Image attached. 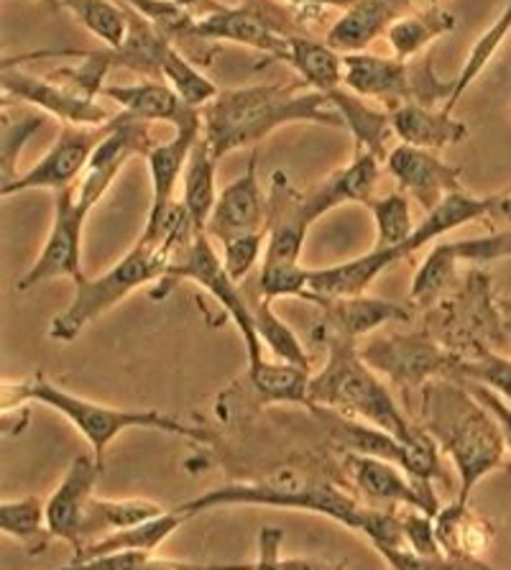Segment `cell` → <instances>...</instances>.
<instances>
[{
  "label": "cell",
  "instance_id": "cell-1",
  "mask_svg": "<svg viewBox=\"0 0 511 570\" xmlns=\"http://www.w3.org/2000/svg\"><path fill=\"white\" fill-rule=\"evenodd\" d=\"M200 116L203 136L215 161L228 157L230 151L264 141L276 128L289 124L345 128L331 98L309 90L305 82L220 90L218 98L200 108Z\"/></svg>",
  "mask_w": 511,
  "mask_h": 570
},
{
  "label": "cell",
  "instance_id": "cell-2",
  "mask_svg": "<svg viewBox=\"0 0 511 570\" xmlns=\"http://www.w3.org/2000/svg\"><path fill=\"white\" fill-rule=\"evenodd\" d=\"M420 425L453 458L461 476L458 502L468 504L475 483L504 463L507 443L497 417L458 379L440 376L422 386Z\"/></svg>",
  "mask_w": 511,
  "mask_h": 570
},
{
  "label": "cell",
  "instance_id": "cell-3",
  "mask_svg": "<svg viewBox=\"0 0 511 570\" xmlns=\"http://www.w3.org/2000/svg\"><path fill=\"white\" fill-rule=\"evenodd\" d=\"M195 226L189 223L185 207L175 205L167 228H164V240L156 244H138L128 252L116 266L102 272L95 279H82L75 284V297L69 305L49 323V338L59 343H72L92 320L106 315L110 307L124 302L131 292L146 284L159 282L167 274L175 252L195 236Z\"/></svg>",
  "mask_w": 511,
  "mask_h": 570
},
{
  "label": "cell",
  "instance_id": "cell-4",
  "mask_svg": "<svg viewBox=\"0 0 511 570\" xmlns=\"http://www.w3.org/2000/svg\"><path fill=\"white\" fill-rule=\"evenodd\" d=\"M315 338L323 341L327 358L309 382V407H327L345 417L363 420L396 435L404 445H412L422 435V428L404 417L394 394L361 358L356 341L323 331H317Z\"/></svg>",
  "mask_w": 511,
  "mask_h": 570
},
{
  "label": "cell",
  "instance_id": "cell-5",
  "mask_svg": "<svg viewBox=\"0 0 511 570\" xmlns=\"http://www.w3.org/2000/svg\"><path fill=\"white\" fill-rule=\"evenodd\" d=\"M29 402L47 404V407L57 410L62 417H67L69 425L90 443L92 455L100 469L108 445L124 430H159V433L189 438L197 440V443H210V435L205 430L189 428L181 420L169 417V414L156 410H120L100 402L82 400V396L69 394L62 386L51 384L45 374L26 379V382H6L3 389H0V407H3V412L26 407Z\"/></svg>",
  "mask_w": 511,
  "mask_h": 570
},
{
  "label": "cell",
  "instance_id": "cell-6",
  "mask_svg": "<svg viewBox=\"0 0 511 570\" xmlns=\"http://www.w3.org/2000/svg\"><path fill=\"white\" fill-rule=\"evenodd\" d=\"M276 507V509H302V512L323 514L327 520L341 522L348 530H358L366 534L371 520H374L376 507L361 504L348 491L337 489L335 483L312 481V479H294V476H276L264 481H236L228 487L210 489L197 499H189L179 507V512L187 517L213 512L218 507Z\"/></svg>",
  "mask_w": 511,
  "mask_h": 570
},
{
  "label": "cell",
  "instance_id": "cell-7",
  "mask_svg": "<svg viewBox=\"0 0 511 570\" xmlns=\"http://www.w3.org/2000/svg\"><path fill=\"white\" fill-rule=\"evenodd\" d=\"M424 331L453 356H473L481 351H497L489 343L504 341L499 302L493 299L491 279L483 272L465 274L461 289L453 297L430 307Z\"/></svg>",
  "mask_w": 511,
  "mask_h": 570
},
{
  "label": "cell",
  "instance_id": "cell-8",
  "mask_svg": "<svg viewBox=\"0 0 511 570\" xmlns=\"http://www.w3.org/2000/svg\"><path fill=\"white\" fill-rule=\"evenodd\" d=\"M181 279L200 284V287H205L215 299H218V305L230 315V320L236 323L240 335H244L248 366L262 364L264 343H262V338H258L254 309H250V305H248L246 292L240 289V284L233 279L228 269H225L223 258L215 254V248L210 246V236H207L205 230H197L195 236L187 240V244H181L177 248L167 274L156 282L161 287L156 299H159L167 289H171V284H177Z\"/></svg>",
  "mask_w": 511,
  "mask_h": 570
},
{
  "label": "cell",
  "instance_id": "cell-9",
  "mask_svg": "<svg viewBox=\"0 0 511 570\" xmlns=\"http://www.w3.org/2000/svg\"><path fill=\"white\" fill-rule=\"evenodd\" d=\"M305 13L274 6L268 0H246L240 6H223L218 13L197 23V37L205 41H233V45L262 51V55L287 62L289 39L302 29Z\"/></svg>",
  "mask_w": 511,
  "mask_h": 570
},
{
  "label": "cell",
  "instance_id": "cell-10",
  "mask_svg": "<svg viewBox=\"0 0 511 570\" xmlns=\"http://www.w3.org/2000/svg\"><path fill=\"white\" fill-rule=\"evenodd\" d=\"M361 358L392 379L402 389L404 407H410L412 394H420L432 379L448 376L453 356L428 331H422L381 335L361 348Z\"/></svg>",
  "mask_w": 511,
  "mask_h": 570
},
{
  "label": "cell",
  "instance_id": "cell-11",
  "mask_svg": "<svg viewBox=\"0 0 511 570\" xmlns=\"http://www.w3.org/2000/svg\"><path fill=\"white\" fill-rule=\"evenodd\" d=\"M499 258H511V230H489L487 236L463 240H440L424 256L414 274L410 289V305L430 309L435 307L448 287L458 279V264H491Z\"/></svg>",
  "mask_w": 511,
  "mask_h": 570
},
{
  "label": "cell",
  "instance_id": "cell-12",
  "mask_svg": "<svg viewBox=\"0 0 511 570\" xmlns=\"http://www.w3.org/2000/svg\"><path fill=\"white\" fill-rule=\"evenodd\" d=\"M112 120H108L106 126H62L57 144L26 175L13 179L11 185L0 187V195L11 197L29 193V189L62 193V189L75 187V183L82 179L85 169L90 167L98 146L112 131Z\"/></svg>",
  "mask_w": 511,
  "mask_h": 570
},
{
  "label": "cell",
  "instance_id": "cell-13",
  "mask_svg": "<svg viewBox=\"0 0 511 570\" xmlns=\"http://www.w3.org/2000/svg\"><path fill=\"white\" fill-rule=\"evenodd\" d=\"M88 215L80 210L75 197V187L55 193V220L45 248L23 279L19 282V292H29L39 284L67 276L80 284L88 276L82 274V230Z\"/></svg>",
  "mask_w": 511,
  "mask_h": 570
},
{
  "label": "cell",
  "instance_id": "cell-14",
  "mask_svg": "<svg viewBox=\"0 0 511 570\" xmlns=\"http://www.w3.org/2000/svg\"><path fill=\"white\" fill-rule=\"evenodd\" d=\"M268 220H266V252L262 269H289L302 266V246L312 226L305 193L294 187L287 171H274L268 183Z\"/></svg>",
  "mask_w": 511,
  "mask_h": 570
},
{
  "label": "cell",
  "instance_id": "cell-15",
  "mask_svg": "<svg viewBox=\"0 0 511 570\" xmlns=\"http://www.w3.org/2000/svg\"><path fill=\"white\" fill-rule=\"evenodd\" d=\"M203 136V124L175 128V136L169 141H159L154 149L146 154L151 175V207L146 228L141 233L144 244H161L164 226H167L171 210H175V189L185 177V167L193 154L197 138Z\"/></svg>",
  "mask_w": 511,
  "mask_h": 570
},
{
  "label": "cell",
  "instance_id": "cell-16",
  "mask_svg": "<svg viewBox=\"0 0 511 570\" xmlns=\"http://www.w3.org/2000/svg\"><path fill=\"white\" fill-rule=\"evenodd\" d=\"M0 88L6 98L29 102L41 114L57 118L62 126H106L108 120L116 118V114L102 108L98 100L85 98L49 77L26 75L19 67H3Z\"/></svg>",
  "mask_w": 511,
  "mask_h": 570
},
{
  "label": "cell",
  "instance_id": "cell-17",
  "mask_svg": "<svg viewBox=\"0 0 511 570\" xmlns=\"http://www.w3.org/2000/svg\"><path fill=\"white\" fill-rule=\"evenodd\" d=\"M343 465L361 494L366 497L371 504H376L381 509L417 507L432 517L443 509L438 502L435 489L414 483L410 473H406L400 463L384 461V458L374 455L345 453Z\"/></svg>",
  "mask_w": 511,
  "mask_h": 570
},
{
  "label": "cell",
  "instance_id": "cell-18",
  "mask_svg": "<svg viewBox=\"0 0 511 570\" xmlns=\"http://www.w3.org/2000/svg\"><path fill=\"white\" fill-rule=\"evenodd\" d=\"M384 164L389 175H392L404 189V195L414 197V200H417L428 213L435 210L448 195L463 189L461 187L463 169L440 159L438 151L400 144L389 151Z\"/></svg>",
  "mask_w": 511,
  "mask_h": 570
},
{
  "label": "cell",
  "instance_id": "cell-19",
  "mask_svg": "<svg viewBox=\"0 0 511 570\" xmlns=\"http://www.w3.org/2000/svg\"><path fill=\"white\" fill-rule=\"evenodd\" d=\"M268 220V200L258 187V151H250L248 167L236 183L218 195L215 210L207 220L205 233L218 244L225 240L264 233Z\"/></svg>",
  "mask_w": 511,
  "mask_h": 570
},
{
  "label": "cell",
  "instance_id": "cell-20",
  "mask_svg": "<svg viewBox=\"0 0 511 570\" xmlns=\"http://www.w3.org/2000/svg\"><path fill=\"white\" fill-rule=\"evenodd\" d=\"M102 469L95 455H77L69 465L62 483L47 502V524L57 540L72 546L75 558L82 552V520L85 509L95 497L92 489L98 483V473Z\"/></svg>",
  "mask_w": 511,
  "mask_h": 570
},
{
  "label": "cell",
  "instance_id": "cell-21",
  "mask_svg": "<svg viewBox=\"0 0 511 570\" xmlns=\"http://www.w3.org/2000/svg\"><path fill=\"white\" fill-rule=\"evenodd\" d=\"M345 88L389 110L414 100L412 59L379 57L368 51L345 55Z\"/></svg>",
  "mask_w": 511,
  "mask_h": 570
},
{
  "label": "cell",
  "instance_id": "cell-22",
  "mask_svg": "<svg viewBox=\"0 0 511 570\" xmlns=\"http://www.w3.org/2000/svg\"><path fill=\"white\" fill-rule=\"evenodd\" d=\"M438 542L455 570H493L487 552L493 546V527L487 517L463 502H453L435 514Z\"/></svg>",
  "mask_w": 511,
  "mask_h": 570
},
{
  "label": "cell",
  "instance_id": "cell-23",
  "mask_svg": "<svg viewBox=\"0 0 511 570\" xmlns=\"http://www.w3.org/2000/svg\"><path fill=\"white\" fill-rule=\"evenodd\" d=\"M102 98L116 102L124 114L134 116L146 124H171L175 128L203 124L200 108L187 106L171 85L164 80H144L136 85H106Z\"/></svg>",
  "mask_w": 511,
  "mask_h": 570
},
{
  "label": "cell",
  "instance_id": "cell-24",
  "mask_svg": "<svg viewBox=\"0 0 511 570\" xmlns=\"http://www.w3.org/2000/svg\"><path fill=\"white\" fill-rule=\"evenodd\" d=\"M379 159L368 151H358L343 169L333 171L331 177H325L323 183L315 185L305 193V205L309 220L315 223L327 215L335 207L358 203L366 205L374 200V189L379 183Z\"/></svg>",
  "mask_w": 511,
  "mask_h": 570
},
{
  "label": "cell",
  "instance_id": "cell-25",
  "mask_svg": "<svg viewBox=\"0 0 511 570\" xmlns=\"http://www.w3.org/2000/svg\"><path fill=\"white\" fill-rule=\"evenodd\" d=\"M317 307H323L320 331L345 335L353 341L389 323H410L412 320V309L406 305L368 295L323 299Z\"/></svg>",
  "mask_w": 511,
  "mask_h": 570
},
{
  "label": "cell",
  "instance_id": "cell-26",
  "mask_svg": "<svg viewBox=\"0 0 511 570\" xmlns=\"http://www.w3.org/2000/svg\"><path fill=\"white\" fill-rule=\"evenodd\" d=\"M327 98H331L335 110L341 114L343 126L356 138V149L374 154L379 161H386L389 151H392L389 141L394 136L392 110L379 106V102H371L368 98H361V95L348 90L345 85L333 90Z\"/></svg>",
  "mask_w": 511,
  "mask_h": 570
},
{
  "label": "cell",
  "instance_id": "cell-27",
  "mask_svg": "<svg viewBox=\"0 0 511 570\" xmlns=\"http://www.w3.org/2000/svg\"><path fill=\"white\" fill-rule=\"evenodd\" d=\"M392 126L394 136L402 144L428 151L448 149L468 136V126L463 120L453 118V114H445L443 108L414 106V102H404V106L392 110Z\"/></svg>",
  "mask_w": 511,
  "mask_h": 570
},
{
  "label": "cell",
  "instance_id": "cell-28",
  "mask_svg": "<svg viewBox=\"0 0 511 570\" xmlns=\"http://www.w3.org/2000/svg\"><path fill=\"white\" fill-rule=\"evenodd\" d=\"M315 412V417L323 422V428L327 430L337 448H343L345 453H358V455H374V458H384V461L400 463L402 469L406 465V448L396 435L386 433L376 425H368L363 420H353L345 417V414L327 410V407H309Z\"/></svg>",
  "mask_w": 511,
  "mask_h": 570
},
{
  "label": "cell",
  "instance_id": "cell-29",
  "mask_svg": "<svg viewBox=\"0 0 511 570\" xmlns=\"http://www.w3.org/2000/svg\"><path fill=\"white\" fill-rule=\"evenodd\" d=\"M458 19L453 11H448L443 3H430L420 6L414 11L404 13L402 19H396L389 31L384 33L389 47H392L394 57L400 59H414L420 57L424 49H430L435 41L448 37L450 31H455Z\"/></svg>",
  "mask_w": 511,
  "mask_h": 570
},
{
  "label": "cell",
  "instance_id": "cell-30",
  "mask_svg": "<svg viewBox=\"0 0 511 570\" xmlns=\"http://www.w3.org/2000/svg\"><path fill=\"white\" fill-rule=\"evenodd\" d=\"M493 197L497 195L475 197L471 193H465V189H458V193L448 195L435 210L424 215V220L417 223V228H414L412 238L402 246L404 262L417 254L420 248L430 246L432 240H440L443 236H448V233H453L458 226H465V223H475V220L481 223V218L487 215V210L493 203Z\"/></svg>",
  "mask_w": 511,
  "mask_h": 570
},
{
  "label": "cell",
  "instance_id": "cell-31",
  "mask_svg": "<svg viewBox=\"0 0 511 570\" xmlns=\"http://www.w3.org/2000/svg\"><path fill=\"white\" fill-rule=\"evenodd\" d=\"M287 65L299 75L309 90L331 95L345 85V55L323 39H312L307 33H294L289 39Z\"/></svg>",
  "mask_w": 511,
  "mask_h": 570
},
{
  "label": "cell",
  "instance_id": "cell-32",
  "mask_svg": "<svg viewBox=\"0 0 511 570\" xmlns=\"http://www.w3.org/2000/svg\"><path fill=\"white\" fill-rule=\"evenodd\" d=\"M246 382L262 404H305L309 407V368L264 358L262 364L248 366Z\"/></svg>",
  "mask_w": 511,
  "mask_h": 570
},
{
  "label": "cell",
  "instance_id": "cell-33",
  "mask_svg": "<svg viewBox=\"0 0 511 570\" xmlns=\"http://www.w3.org/2000/svg\"><path fill=\"white\" fill-rule=\"evenodd\" d=\"M167 512L149 499H98L92 497L82 520V550L110 532L126 530Z\"/></svg>",
  "mask_w": 511,
  "mask_h": 570
},
{
  "label": "cell",
  "instance_id": "cell-34",
  "mask_svg": "<svg viewBox=\"0 0 511 570\" xmlns=\"http://www.w3.org/2000/svg\"><path fill=\"white\" fill-rule=\"evenodd\" d=\"M215 167H218V161L213 159L205 136H200L193 154H189L185 177H181V207H185L195 230L207 228V220H210L215 203H218V193H215Z\"/></svg>",
  "mask_w": 511,
  "mask_h": 570
},
{
  "label": "cell",
  "instance_id": "cell-35",
  "mask_svg": "<svg viewBox=\"0 0 511 570\" xmlns=\"http://www.w3.org/2000/svg\"><path fill=\"white\" fill-rule=\"evenodd\" d=\"M185 520H189V517L185 512H179V509H175V512H164L159 517H154V520H149V522L110 532L102 540L92 542V546L85 548L80 556L72 558V563H82V560L112 556V552H126V550L156 552V548H159L171 532H177L179 524Z\"/></svg>",
  "mask_w": 511,
  "mask_h": 570
},
{
  "label": "cell",
  "instance_id": "cell-36",
  "mask_svg": "<svg viewBox=\"0 0 511 570\" xmlns=\"http://www.w3.org/2000/svg\"><path fill=\"white\" fill-rule=\"evenodd\" d=\"M244 292L250 309H254L256 331H258V338L264 343V348L272 351L276 361H287V364H294V366L312 368V361L307 356L305 345H302L297 335L292 333V327L274 313L272 302L256 289V284L254 289H244Z\"/></svg>",
  "mask_w": 511,
  "mask_h": 570
},
{
  "label": "cell",
  "instance_id": "cell-37",
  "mask_svg": "<svg viewBox=\"0 0 511 570\" xmlns=\"http://www.w3.org/2000/svg\"><path fill=\"white\" fill-rule=\"evenodd\" d=\"M0 530L19 540L29 556H41L55 540L47 524V507L37 497L0 504Z\"/></svg>",
  "mask_w": 511,
  "mask_h": 570
},
{
  "label": "cell",
  "instance_id": "cell-38",
  "mask_svg": "<svg viewBox=\"0 0 511 570\" xmlns=\"http://www.w3.org/2000/svg\"><path fill=\"white\" fill-rule=\"evenodd\" d=\"M88 29L92 37L102 41V47H120L131 29V13L128 6H118L112 0H57Z\"/></svg>",
  "mask_w": 511,
  "mask_h": 570
},
{
  "label": "cell",
  "instance_id": "cell-39",
  "mask_svg": "<svg viewBox=\"0 0 511 570\" xmlns=\"http://www.w3.org/2000/svg\"><path fill=\"white\" fill-rule=\"evenodd\" d=\"M509 33H511V0L504 6V11L499 13V19L493 21L489 29L481 33L479 41L473 45L471 55H468L465 65L461 69V75L455 77V92H453V98H450L448 106L443 108L445 114H453V110L458 108V102H461L468 88H471V85L483 75V69L489 67L491 59L497 57V51L501 49V45H504Z\"/></svg>",
  "mask_w": 511,
  "mask_h": 570
},
{
  "label": "cell",
  "instance_id": "cell-40",
  "mask_svg": "<svg viewBox=\"0 0 511 570\" xmlns=\"http://www.w3.org/2000/svg\"><path fill=\"white\" fill-rule=\"evenodd\" d=\"M448 376L458 379V382H475L489 386L491 392L504 396L511 404V358L501 356L497 351H481L473 353V356H453L450 358Z\"/></svg>",
  "mask_w": 511,
  "mask_h": 570
},
{
  "label": "cell",
  "instance_id": "cell-41",
  "mask_svg": "<svg viewBox=\"0 0 511 570\" xmlns=\"http://www.w3.org/2000/svg\"><path fill=\"white\" fill-rule=\"evenodd\" d=\"M366 207L376 223V248H396L402 254V246L412 238L414 228H417L412 220L410 197L404 193H392L374 197V200L366 203Z\"/></svg>",
  "mask_w": 511,
  "mask_h": 570
},
{
  "label": "cell",
  "instance_id": "cell-42",
  "mask_svg": "<svg viewBox=\"0 0 511 570\" xmlns=\"http://www.w3.org/2000/svg\"><path fill=\"white\" fill-rule=\"evenodd\" d=\"M62 570H254V566L248 563L200 566V563H185V560L159 558L156 552L126 550V552H112V556L82 560V563H69Z\"/></svg>",
  "mask_w": 511,
  "mask_h": 570
},
{
  "label": "cell",
  "instance_id": "cell-43",
  "mask_svg": "<svg viewBox=\"0 0 511 570\" xmlns=\"http://www.w3.org/2000/svg\"><path fill=\"white\" fill-rule=\"evenodd\" d=\"M161 80L171 85L179 98L193 108H205L207 102L218 98L220 92L215 88V82L207 80L200 72V67H197L189 57L181 55L177 47H171L167 59H164Z\"/></svg>",
  "mask_w": 511,
  "mask_h": 570
},
{
  "label": "cell",
  "instance_id": "cell-44",
  "mask_svg": "<svg viewBox=\"0 0 511 570\" xmlns=\"http://www.w3.org/2000/svg\"><path fill=\"white\" fill-rule=\"evenodd\" d=\"M47 114H23V116H11L3 110V131H0V187L11 185L13 179H19L16 175V161H19V154L23 149V144L45 126Z\"/></svg>",
  "mask_w": 511,
  "mask_h": 570
},
{
  "label": "cell",
  "instance_id": "cell-45",
  "mask_svg": "<svg viewBox=\"0 0 511 570\" xmlns=\"http://www.w3.org/2000/svg\"><path fill=\"white\" fill-rule=\"evenodd\" d=\"M284 532L276 527H264L258 532V560L254 570H343V566L312 558H282Z\"/></svg>",
  "mask_w": 511,
  "mask_h": 570
},
{
  "label": "cell",
  "instance_id": "cell-46",
  "mask_svg": "<svg viewBox=\"0 0 511 570\" xmlns=\"http://www.w3.org/2000/svg\"><path fill=\"white\" fill-rule=\"evenodd\" d=\"M223 246V264L228 274L238 284L254 272L258 256L266 252V230L264 233H250V236H240L233 240H225Z\"/></svg>",
  "mask_w": 511,
  "mask_h": 570
},
{
  "label": "cell",
  "instance_id": "cell-47",
  "mask_svg": "<svg viewBox=\"0 0 511 570\" xmlns=\"http://www.w3.org/2000/svg\"><path fill=\"white\" fill-rule=\"evenodd\" d=\"M400 522L404 532L406 548L414 552H422V556H440V542H438V530H435V517L422 512L417 507H400Z\"/></svg>",
  "mask_w": 511,
  "mask_h": 570
},
{
  "label": "cell",
  "instance_id": "cell-48",
  "mask_svg": "<svg viewBox=\"0 0 511 570\" xmlns=\"http://www.w3.org/2000/svg\"><path fill=\"white\" fill-rule=\"evenodd\" d=\"M381 556L392 570H455V566L440 552V556H422L412 548H379Z\"/></svg>",
  "mask_w": 511,
  "mask_h": 570
},
{
  "label": "cell",
  "instance_id": "cell-49",
  "mask_svg": "<svg viewBox=\"0 0 511 570\" xmlns=\"http://www.w3.org/2000/svg\"><path fill=\"white\" fill-rule=\"evenodd\" d=\"M463 384L471 389L475 400H479L483 407H487L493 414V417H497L499 428H501V435H504V443H507V453L511 455V404L504 400V396L491 392L489 386L475 384V382H463Z\"/></svg>",
  "mask_w": 511,
  "mask_h": 570
},
{
  "label": "cell",
  "instance_id": "cell-50",
  "mask_svg": "<svg viewBox=\"0 0 511 570\" xmlns=\"http://www.w3.org/2000/svg\"><path fill=\"white\" fill-rule=\"evenodd\" d=\"M489 230H511V185L493 197L487 215L481 218Z\"/></svg>",
  "mask_w": 511,
  "mask_h": 570
},
{
  "label": "cell",
  "instance_id": "cell-51",
  "mask_svg": "<svg viewBox=\"0 0 511 570\" xmlns=\"http://www.w3.org/2000/svg\"><path fill=\"white\" fill-rule=\"evenodd\" d=\"M287 3L297 8V11H302L305 16H312V13H323V11H327V8L348 11V8L356 6L358 0H287Z\"/></svg>",
  "mask_w": 511,
  "mask_h": 570
},
{
  "label": "cell",
  "instance_id": "cell-52",
  "mask_svg": "<svg viewBox=\"0 0 511 570\" xmlns=\"http://www.w3.org/2000/svg\"><path fill=\"white\" fill-rule=\"evenodd\" d=\"M175 3L185 8L189 16H195L197 23L205 21L207 16L218 13L220 8L225 6V3H220V0H175Z\"/></svg>",
  "mask_w": 511,
  "mask_h": 570
},
{
  "label": "cell",
  "instance_id": "cell-53",
  "mask_svg": "<svg viewBox=\"0 0 511 570\" xmlns=\"http://www.w3.org/2000/svg\"><path fill=\"white\" fill-rule=\"evenodd\" d=\"M499 315H501V327H504V333L511 335V299L507 297H499Z\"/></svg>",
  "mask_w": 511,
  "mask_h": 570
},
{
  "label": "cell",
  "instance_id": "cell-54",
  "mask_svg": "<svg viewBox=\"0 0 511 570\" xmlns=\"http://www.w3.org/2000/svg\"><path fill=\"white\" fill-rule=\"evenodd\" d=\"M41 3H45V6H49V8H51V11H59L57 0H41Z\"/></svg>",
  "mask_w": 511,
  "mask_h": 570
}]
</instances>
